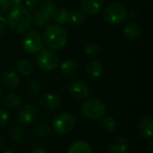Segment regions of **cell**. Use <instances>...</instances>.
Instances as JSON below:
<instances>
[{"mask_svg": "<svg viewBox=\"0 0 153 153\" xmlns=\"http://www.w3.org/2000/svg\"><path fill=\"white\" fill-rule=\"evenodd\" d=\"M7 23L18 33L26 32L31 24V14L30 11L22 4L13 5L7 15Z\"/></svg>", "mask_w": 153, "mask_h": 153, "instance_id": "obj_1", "label": "cell"}, {"mask_svg": "<svg viewBox=\"0 0 153 153\" xmlns=\"http://www.w3.org/2000/svg\"><path fill=\"white\" fill-rule=\"evenodd\" d=\"M43 40L46 46L53 50L63 48L68 40L66 30L58 24L47 26L43 33Z\"/></svg>", "mask_w": 153, "mask_h": 153, "instance_id": "obj_2", "label": "cell"}, {"mask_svg": "<svg viewBox=\"0 0 153 153\" xmlns=\"http://www.w3.org/2000/svg\"><path fill=\"white\" fill-rule=\"evenodd\" d=\"M127 13L125 6L119 3H111L105 7L103 12V17L108 23L120 24L126 18Z\"/></svg>", "mask_w": 153, "mask_h": 153, "instance_id": "obj_3", "label": "cell"}, {"mask_svg": "<svg viewBox=\"0 0 153 153\" xmlns=\"http://www.w3.org/2000/svg\"><path fill=\"white\" fill-rule=\"evenodd\" d=\"M82 112L89 119L99 120L104 117L106 107L103 102L97 99H89L82 103Z\"/></svg>", "mask_w": 153, "mask_h": 153, "instance_id": "obj_4", "label": "cell"}, {"mask_svg": "<svg viewBox=\"0 0 153 153\" xmlns=\"http://www.w3.org/2000/svg\"><path fill=\"white\" fill-rule=\"evenodd\" d=\"M37 64L39 67L46 71H51L55 69L59 63L57 54L49 48H41L38 52Z\"/></svg>", "mask_w": 153, "mask_h": 153, "instance_id": "obj_5", "label": "cell"}, {"mask_svg": "<svg viewBox=\"0 0 153 153\" xmlns=\"http://www.w3.org/2000/svg\"><path fill=\"white\" fill-rule=\"evenodd\" d=\"M75 126V119L69 113H62L53 120V129L59 134H69Z\"/></svg>", "mask_w": 153, "mask_h": 153, "instance_id": "obj_6", "label": "cell"}, {"mask_svg": "<svg viewBox=\"0 0 153 153\" xmlns=\"http://www.w3.org/2000/svg\"><path fill=\"white\" fill-rule=\"evenodd\" d=\"M22 48L29 54L38 53L43 48V40L37 30L28 31L22 39Z\"/></svg>", "mask_w": 153, "mask_h": 153, "instance_id": "obj_7", "label": "cell"}, {"mask_svg": "<svg viewBox=\"0 0 153 153\" xmlns=\"http://www.w3.org/2000/svg\"><path fill=\"white\" fill-rule=\"evenodd\" d=\"M39 106L46 110L51 111L59 108L61 104V98L58 94L54 92H48L40 96L39 100Z\"/></svg>", "mask_w": 153, "mask_h": 153, "instance_id": "obj_8", "label": "cell"}, {"mask_svg": "<svg viewBox=\"0 0 153 153\" xmlns=\"http://www.w3.org/2000/svg\"><path fill=\"white\" fill-rule=\"evenodd\" d=\"M69 92L74 99L82 100L90 95V88L84 82L76 80L71 82L69 86Z\"/></svg>", "mask_w": 153, "mask_h": 153, "instance_id": "obj_9", "label": "cell"}, {"mask_svg": "<svg viewBox=\"0 0 153 153\" xmlns=\"http://www.w3.org/2000/svg\"><path fill=\"white\" fill-rule=\"evenodd\" d=\"M38 112L37 108L32 105H25L21 108V110L18 113L17 119L19 123H21L23 126H28L31 124L37 117Z\"/></svg>", "mask_w": 153, "mask_h": 153, "instance_id": "obj_10", "label": "cell"}, {"mask_svg": "<svg viewBox=\"0 0 153 153\" xmlns=\"http://www.w3.org/2000/svg\"><path fill=\"white\" fill-rule=\"evenodd\" d=\"M104 5V0H82L81 11L89 15H95L100 12Z\"/></svg>", "mask_w": 153, "mask_h": 153, "instance_id": "obj_11", "label": "cell"}, {"mask_svg": "<svg viewBox=\"0 0 153 153\" xmlns=\"http://www.w3.org/2000/svg\"><path fill=\"white\" fill-rule=\"evenodd\" d=\"M137 131L143 138L151 139L153 135V120L152 117L142 118L137 126Z\"/></svg>", "mask_w": 153, "mask_h": 153, "instance_id": "obj_12", "label": "cell"}, {"mask_svg": "<svg viewBox=\"0 0 153 153\" xmlns=\"http://www.w3.org/2000/svg\"><path fill=\"white\" fill-rule=\"evenodd\" d=\"M129 146V142L124 137H117L109 143L108 151L110 153H125Z\"/></svg>", "mask_w": 153, "mask_h": 153, "instance_id": "obj_13", "label": "cell"}, {"mask_svg": "<svg viewBox=\"0 0 153 153\" xmlns=\"http://www.w3.org/2000/svg\"><path fill=\"white\" fill-rule=\"evenodd\" d=\"M3 84L9 89H15L20 84V77L13 71H5L1 76Z\"/></svg>", "mask_w": 153, "mask_h": 153, "instance_id": "obj_14", "label": "cell"}, {"mask_svg": "<svg viewBox=\"0 0 153 153\" xmlns=\"http://www.w3.org/2000/svg\"><path fill=\"white\" fill-rule=\"evenodd\" d=\"M104 72V65L99 60H91L87 65V74L91 79L100 78Z\"/></svg>", "mask_w": 153, "mask_h": 153, "instance_id": "obj_15", "label": "cell"}, {"mask_svg": "<svg viewBox=\"0 0 153 153\" xmlns=\"http://www.w3.org/2000/svg\"><path fill=\"white\" fill-rule=\"evenodd\" d=\"M60 70L62 74L66 78H72L76 74L77 65L75 62L70 58L65 59L60 65Z\"/></svg>", "mask_w": 153, "mask_h": 153, "instance_id": "obj_16", "label": "cell"}, {"mask_svg": "<svg viewBox=\"0 0 153 153\" xmlns=\"http://www.w3.org/2000/svg\"><path fill=\"white\" fill-rule=\"evenodd\" d=\"M123 34L126 39L130 40H134L139 38L141 34V29L137 24L134 22H128L124 26Z\"/></svg>", "mask_w": 153, "mask_h": 153, "instance_id": "obj_17", "label": "cell"}, {"mask_svg": "<svg viewBox=\"0 0 153 153\" xmlns=\"http://www.w3.org/2000/svg\"><path fill=\"white\" fill-rule=\"evenodd\" d=\"M56 5L51 0H44L41 2L39 5V12L48 18H51L54 16L55 13L56 12Z\"/></svg>", "mask_w": 153, "mask_h": 153, "instance_id": "obj_18", "label": "cell"}, {"mask_svg": "<svg viewBox=\"0 0 153 153\" xmlns=\"http://www.w3.org/2000/svg\"><path fill=\"white\" fill-rule=\"evenodd\" d=\"M67 153H92V149L88 143L78 141L70 146Z\"/></svg>", "mask_w": 153, "mask_h": 153, "instance_id": "obj_19", "label": "cell"}, {"mask_svg": "<svg viewBox=\"0 0 153 153\" xmlns=\"http://www.w3.org/2000/svg\"><path fill=\"white\" fill-rule=\"evenodd\" d=\"M16 69L21 74L24 76H29L33 71V65L30 60L22 58L16 63Z\"/></svg>", "mask_w": 153, "mask_h": 153, "instance_id": "obj_20", "label": "cell"}, {"mask_svg": "<svg viewBox=\"0 0 153 153\" xmlns=\"http://www.w3.org/2000/svg\"><path fill=\"white\" fill-rule=\"evenodd\" d=\"M3 103L9 108H16L21 105V99L17 94L10 92L4 96Z\"/></svg>", "mask_w": 153, "mask_h": 153, "instance_id": "obj_21", "label": "cell"}, {"mask_svg": "<svg viewBox=\"0 0 153 153\" xmlns=\"http://www.w3.org/2000/svg\"><path fill=\"white\" fill-rule=\"evenodd\" d=\"M70 12L65 8L56 9V12L54 14V20L58 25H64L69 22Z\"/></svg>", "mask_w": 153, "mask_h": 153, "instance_id": "obj_22", "label": "cell"}, {"mask_svg": "<svg viewBox=\"0 0 153 153\" xmlns=\"http://www.w3.org/2000/svg\"><path fill=\"white\" fill-rule=\"evenodd\" d=\"M34 25L36 27H39V28H45L46 26L48 25L50 19L46 17L45 15H43L39 11L36 12L33 15V17L31 18Z\"/></svg>", "mask_w": 153, "mask_h": 153, "instance_id": "obj_23", "label": "cell"}, {"mask_svg": "<svg viewBox=\"0 0 153 153\" xmlns=\"http://www.w3.org/2000/svg\"><path fill=\"white\" fill-rule=\"evenodd\" d=\"M117 126V121L112 117H106L101 121V127L108 133H113L116 131Z\"/></svg>", "mask_w": 153, "mask_h": 153, "instance_id": "obj_24", "label": "cell"}, {"mask_svg": "<svg viewBox=\"0 0 153 153\" xmlns=\"http://www.w3.org/2000/svg\"><path fill=\"white\" fill-rule=\"evenodd\" d=\"M33 133L38 137H45L50 133V126L47 123L41 122L34 127Z\"/></svg>", "mask_w": 153, "mask_h": 153, "instance_id": "obj_25", "label": "cell"}, {"mask_svg": "<svg viewBox=\"0 0 153 153\" xmlns=\"http://www.w3.org/2000/svg\"><path fill=\"white\" fill-rule=\"evenodd\" d=\"M12 137H13V140L15 143H22L25 141V139H26V132H25V130L22 127L16 126L13 130Z\"/></svg>", "mask_w": 153, "mask_h": 153, "instance_id": "obj_26", "label": "cell"}, {"mask_svg": "<svg viewBox=\"0 0 153 153\" xmlns=\"http://www.w3.org/2000/svg\"><path fill=\"white\" fill-rule=\"evenodd\" d=\"M84 21V13L82 11H74L70 13L69 22L73 26H78L82 24Z\"/></svg>", "mask_w": 153, "mask_h": 153, "instance_id": "obj_27", "label": "cell"}, {"mask_svg": "<svg viewBox=\"0 0 153 153\" xmlns=\"http://www.w3.org/2000/svg\"><path fill=\"white\" fill-rule=\"evenodd\" d=\"M100 51V46L99 44L94 41V40H91L87 43L86 47H85V54L88 56H95Z\"/></svg>", "mask_w": 153, "mask_h": 153, "instance_id": "obj_28", "label": "cell"}, {"mask_svg": "<svg viewBox=\"0 0 153 153\" xmlns=\"http://www.w3.org/2000/svg\"><path fill=\"white\" fill-rule=\"evenodd\" d=\"M28 90H29V92L31 95H33V96L38 95L39 92L40 91V84H39V82H38L36 81H31L28 85Z\"/></svg>", "mask_w": 153, "mask_h": 153, "instance_id": "obj_29", "label": "cell"}, {"mask_svg": "<svg viewBox=\"0 0 153 153\" xmlns=\"http://www.w3.org/2000/svg\"><path fill=\"white\" fill-rule=\"evenodd\" d=\"M9 122V114L7 111L0 109V127L4 126Z\"/></svg>", "mask_w": 153, "mask_h": 153, "instance_id": "obj_30", "label": "cell"}, {"mask_svg": "<svg viewBox=\"0 0 153 153\" xmlns=\"http://www.w3.org/2000/svg\"><path fill=\"white\" fill-rule=\"evenodd\" d=\"M39 0H26L25 1V7L30 11V10H35L38 5H39Z\"/></svg>", "mask_w": 153, "mask_h": 153, "instance_id": "obj_31", "label": "cell"}, {"mask_svg": "<svg viewBox=\"0 0 153 153\" xmlns=\"http://www.w3.org/2000/svg\"><path fill=\"white\" fill-rule=\"evenodd\" d=\"M11 6L9 0H0V14L5 13Z\"/></svg>", "mask_w": 153, "mask_h": 153, "instance_id": "obj_32", "label": "cell"}, {"mask_svg": "<svg viewBox=\"0 0 153 153\" xmlns=\"http://www.w3.org/2000/svg\"><path fill=\"white\" fill-rule=\"evenodd\" d=\"M7 28H8L7 21L4 17L0 16V35H3L6 31Z\"/></svg>", "mask_w": 153, "mask_h": 153, "instance_id": "obj_33", "label": "cell"}, {"mask_svg": "<svg viewBox=\"0 0 153 153\" xmlns=\"http://www.w3.org/2000/svg\"><path fill=\"white\" fill-rule=\"evenodd\" d=\"M30 153H48V152H47V151H46L45 149H43V148H41V147H36V148H34V149L31 151V152Z\"/></svg>", "mask_w": 153, "mask_h": 153, "instance_id": "obj_34", "label": "cell"}, {"mask_svg": "<svg viewBox=\"0 0 153 153\" xmlns=\"http://www.w3.org/2000/svg\"><path fill=\"white\" fill-rule=\"evenodd\" d=\"M11 3V5H17V4H21L22 0H9Z\"/></svg>", "mask_w": 153, "mask_h": 153, "instance_id": "obj_35", "label": "cell"}, {"mask_svg": "<svg viewBox=\"0 0 153 153\" xmlns=\"http://www.w3.org/2000/svg\"><path fill=\"white\" fill-rule=\"evenodd\" d=\"M3 143H4V142H3V139H2V137L0 136V148L3 146Z\"/></svg>", "mask_w": 153, "mask_h": 153, "instance_id": "obj_36", "label": "cell"}, {"mask_svg": "<svg viewBox=\"0 0 153 153\" xmlns=\"http://www.w3.org/2000/svg\"><path fill=\"white\" fill-rule=\"evenodd\" d=\"M4 153H14V152H11V151H5Z\"/></svg>", "mask_w": 153, "mask_h": 153, "instance_id": "obj_37", "label": "cell"}, {"mask_svg": "<svg viewBox=\"0 0 153 153\" xmlns=\"http://www.w3.org/2000/svg\"><path fill=\"white\" fill-rule=\"evenodd\" d=\"M1 93H2V91H1V88H0V96H1Z\"/></svg>", "mask_w": 153, "mask_h": 153, "instance_id": "obj_38", "label": "cell"}]
</instances>
